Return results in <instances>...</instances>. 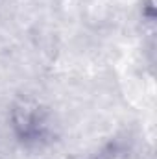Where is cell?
I'll return each instance as SVG.
<instances>
[{"instance_id":"obj_1","label":"cell","mask_w":157,"mask_h":159,"mask_svg":"<svg viewBox=\"0 0 157 159\" xmlns=\"http://www.w3.org/2000/svg\"><path fill=\"white\" fill-rule=\"evenodd\" d=\"M13 122H15V128L24 137H37V135H41V131L44 128L43 117L37 111V107H32L28 104H22L20 107L15 109Z\"/></svg>"}]
</instances>
